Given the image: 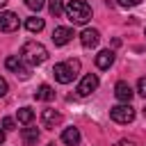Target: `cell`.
Instances as JSON below:
<instances>
[{
    "label": "cell",
    "instance_id": "obj_25",
    "mask_svg": "<svg viewBox=\"0 0 146 146\" xmlns=\"http://www.w3.org/2000/svg\"><path fill=\"white\" fill-rule=\"evenodd\" d=\"M116 146H137L132 139H121V141H116Z\"/></svg>",
    "mask_w": 146,
    "mask_h": 146
},
{
    "label": "cell",
    "instance_id": "obj_7",
    "mask_svg": "<svg viewBox=\"0 0 146 146\" xmlns=\"http://www.w3.org/2000/svg\"><path fill=\"white\" fill-rule=\"evenodd\" d=\"M0 30L2 32H14L18 30V16L14 11H0Z\"/></svg>",
    "mask_w": 146,
    "mask_h": 146
},
{
    "label": "cell",
    "instance_id": "obj_10",
    "mask_svg": "<svg viewBox=\"0 0 146 146\" xmlns=\"http://www.w3.org/2000/svg\"><path fill=\"white\" fill-rule=\"evenodd\" d=\"M132 94H135V91H132V87H130L128 82H123V80H121V82H116V84H114V96H116L121 103H130Z\"/></svg>",
    "mask_w": 146,
    "mask_h": 146
},
{
    "label": "cell",
    "instance_id": "obj_2",
    "mask_svg": "<svg viewBox=\"0 0 146 146\" xmlns=\"http://www.w3.org/2000/svg\"><path fill=\"white\" fill-rule=\"evenodd\" d=\"M66 16L71 23L75 25H84L89 18H91V7L84 2V0H71L66 5Z\"/></svg>",
    "mask_w": 146,
    "mask_h": 146
},
{
    "label": "cell",
    "instance_id": "obj_13",
    "mask_svg": "<svg viewBox=\"0 0 146 146\" xmlns=\"http://www.w3.org/2000/svg\"><path fill=\"white\" fill-rule=\"evenodd\" d=\"M62 141H64L66 146H78V144H80V130H78V128H66V130L62 132Z\"/></svg>",
    "mask_w": 146,
    "mask_h": 146
},
{
    "label": "cell",
    "instance_id": "obj_5",
    "mask_svg": "<svg viewBox=\"0 0 146 146\" xmlns=\"http://www.w3.org/2000/svg\"><path fill=\"white\" fill-rule=\"evenodd\" d=\"M98 89V75H94V73H87L80 82H78V94L80 96H89L91 91H96Z\"/></svg>",
    "mask_w": 146,
    "mask_h": 146
},
{
    "label": "cell",
    "instance_id": "obj_12",
    "mask_svg": "<svg viewBox=\"0 0 146 146\" xmlns=\"http://www.w3.org/2000/svg\"><path fill=\"white\" fill-rule=\"evenodd\" d=\"M112 64H114V52H112V50H100V52L96 55V66H98V68L105 71V68H110Z\"/></svg>",
    "mask_w": 146,
    "mask_h": 146
},
{
    "label": "cell",
    "instance_id": "obj_19",
    "mask_svg": "<svg viewBox=\"0 0 146 146\" xmlns=\"http://www.w3.org/2000/svg\"><path fill=\"white\" fill-rule=\"evenodd\" d=\"M25 5H27L32 11H39V9L46 5V0H25Z\"/></svg>",
    "mask_w": 146,
    "mask_h": 146
},
{
    "label": "cell",
    "instance_id": "obj_4",
    "mask_svg": "<svg viewBox=\"0 0 146 146\" xmlns=\"http://www.w3.org/2000/svg\"><path fill=\"white\" fill-rule=\"evenodd\" d=\"M5 66L9 68V71H14L21 80H27L30 78V68L23 64V59H21V55H9L7 59H5Z\"/></svg>",
    "mask_w": 146,
    "mask_h": 146
},
{
    "label": "cell",
    "instance_id": "obj_15",
    "mask_svg": "<svg viewBox=\"0 0 146 146\" xmlns=\"http://www.w3.org/2000/svg\"><path fill=\"white\" fill-rule=\"evenodd\" d=\"M39 141V130L36 128H23V144L25 146H34Z\"/></svg>",
    "mask_w": 146,
    "mask_h": 146
},
{
    "label": "cell",
    "instance_id": "obj_22",
    "mask_svg": "<svg viewBox=\"0 0 146 146\" xmlns=\"http://www.w3.org/2000/svg\"><path fill=\"white\" fill-rule=\"evenodd\" d=\"M14 125H16V123H14L11 116H5V119H2V128H5V130H14Z\"/></svg>",
    "mask_w": 146,
    "mask_h": 146
},
{
    "label": "cell",
    "instance_id": "obj_17",
    "mask_svg": "<svg viewBox=\"0 0 146 146\" xmlns=\"http://www.w3.org/2000/svg\"><path fill=\"white\" fill-rule=\"evenodd\" d=\"M48 9H50V14H52V16H62V14L66 11L64 0H48Z\"/></svg>",
    "mask_w": 146,
    "mask_h": 146
},
{
    "label": "cell",
    "instance_id": "obj_24",
    "mask_svg": "<svg viewBox=\"0 0 146 146\" xmlns=\"http://www.w3.org/2000/svg\"><path fill=\"white\" fill-rule=\"evenodd\" d=\"M5 94H7V80H5V78H0V98H2Z\"/></svg>",
    "mask_w": 146,
    "mask_h": 146
},
{
    "label": "cell",
    "instance_id": "obj_11",
    "mask_svg": "<svg viewBox=\"0 0 146 146\" xmlns=\"http://www.w3.org/2000/svg\"><path fill=\"white\" fill-rule=\"evenodd\" d=\"M57 123H62V114L59 112H55V110H43L41 112V125L43 128H55Z\"/></svg>",
    "mask_w": 146,
    "mask_h": 146
},
{
    "label": "cell",
    "instance_id": "obj_6",
    "mask_svg": "<svg viewBox=\"0 0 146 146\" xmlns=\"http://www.w3.org/2000/svg\"><path fill=\"white\" fill-rule=\"evenodd\" d=\"M52 75H55V80H57V82H62V84H68V82L75 78V73L68 68V64H66V62L55 64V66H52Z\"/></svg>",
    "mask_w": 146,
    "mask_h": 146
},
{
    "label": "cell",
    "instance_id": "obj_16",
    "mask_svg": "<svg viewBox=\"0 0 146 146\" xmlns=\"http://www.w3.org/2000/svg\"><path fill=\"white\" fill-rule=\"evenodd\" d=\"M43 18H39V16H30L27 21H25V27L30 30V32H41L43 30Z\"/></svg>",
    "mask_w": 146,
    "mask_h": 146
},
{
    "label": "cell",
    "instance_id": "obj_8",
    "mask_svg": "<svg viewBox=\"0 0 146 146\" xmlns=\"http://www.w3.org/2000/svg\"><path fill=\"white\" fill-rule=\"evenodd\" d=\"M98 41H100V32H98V30H94V27L82 30V34H80V43H82L84 48H96Z\"/></svg>",
    "mask_w": 146,
    "mask_h": 146
},
{
    "label": "cell",
    "instance_id": "obj_1",
    "mask_svg": "<svg viewBox=\"0 0 146 146\" xmlns=\"http://www.w3.org/2000/svg\"><path fill=\"white\" fill-rule=\"evenodd\" d=\"M21 59L27 62V64H32V66L43 64V62L48 59V50H46V46L39 43V41H25L23 48H21Z\"/></svg>",
    "mask_w": 146,
    "mask_h": 146
},
{
    "label": "cell",
    "instance_id": "obj_9",
    "mask_svg": "<svg viewBox=\"0 0 146 146\" xmlns=\"http://www.w3.org/2000/svg\"><path fill=\"white\" fill-rule=\"evenodd\" d=\"M71 39H73V30H71V27H55V30H52V41H55V46H66Z\"/></svg>",
    "mask_w": 146,
    "mask_h": 146
},
{
    "label": "cell",
    "instance_id": "obj_20",
    "mask_svg": "<svg viewBox=\"0 0 146 146\" xmlns=\"http://www.w3.org/2000/svg\"><path fill=\"white\" fill-rule=\"evenodd\" d=\"M137 94L146 98V78H139L137 80Z\"/></svg>",
    "mask_w": 146,
    "mask_h": 146
},
{
    "label": "cell",
    "instance_id": "obj_21",
    "mask_svg": "<svg viewBox=\"0 0 146 146\" xmlns=\"http://www.w3.org/2000/svg\"><path fill=\"white\" fill-rule=\"evenodd\" d=\"M139 2H141V0H116V5H119V7H125V9H128V7H137Z\"/></svg>",
    "mask_w": 146,
    "mask_h": 146
},
{
    "label": "cell",
    "instance_id": "obj_23",
    "mask_svg": "<svg viewBox=\"0 0 146 146\" xmlns=\"http://www.w3.org/2000/svg\"><path fill=\"white\" fill-rule=\"evenodd\" d=\"M66 64H68V68H71L73 73H78V71H80V62H78V59H68Z\"/></svg>",
    "mask_w": 146,
    "mask_h": 146
},
{
    "label": "cell",
    "instance_id": "obj_27",
    "mask_svg": "<svg viewBox=\"0 0 146 146\" xmlns=\"http://www.w3.org/2000/svg\"><path fill=\"white\" fill-rule=\"evenodd\" d=\"M5 5H7V0H0V9H2V7H5Z\"/></svg>",
    "mask_w": 146,
    "mask_h": 146
},
{
    "label": "cell",
    "instance_id": "obj_3",
    "mask_svg": "<svg viewBox=\"0 0 146 146\" xmlns=\"http://www.w3.org/2000/svg\"><path fill=\"white\" fill-rule=\"evenodd\" d=\"M110 116H112V121H116V123H132V121H135V107H132L130 103L114 105V107H110Z\"/></svg>",
    "mask_w": 146,
    "mask_h": 146
},
{
    "label": "cell",
    "instance_id": "obj_28",
    "mask_svg": "<svg viewBox=\"0 0 146 146\" xmlns=\"http://www.w3.org/2000/svg\"><path fill=\"white\" fill-rule=\"evenodd\" d=\"M144 114H146V107H144Z\"/></svg>",
    "mask_w": 146,
    "mask_h": 146
},
{
    "label": "cell",
    "instance_id": "obj_18",
    "mask_svg": "<svg viewBox=\"0 0 146 146\" xmlns=\"http://www.w3.org/2000/svg\"><path fill=\"white\" fill-rule=\"evenodd\" d=\"M16 116H18V121H21V123H25V125H27V123H32V119H34V112H32L30 107H21Z\"/></svg>",
    "mask_w": 146,
    "mask_h": 146
},
{
    "label": "cell",
    "instance_id": "obj_14",
    "mask_svg": "<svg viewBox=\"0 0 146 146\" xmlns=\"http://www.w3.org/2000/svg\"><path fill=\"white\" fill-rule=\"evenodd\" d=\"M34 98H36V100H52V98H55V91H52L50 84H41V87L34 91Z\"/></svg>",
    "mask_w": 146,
    "mask_h": 146
},
{
    "label": "cell",
    "instance_id": "obj_26",
    "mask_svg": "<svg viewBox=\"0 0 146 146\" xmlns=\"http://www.w3.org/2000/svg\"><path fill=\"white\" fill-rule=\"evenodd\" d=\"M2 141H5V132L0 130V144H2Z\"/></svg>",
    "mask_w": 146,
    "mask_h": 146
}]
</instances>
